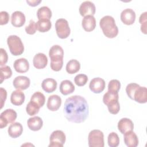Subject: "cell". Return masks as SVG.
<instances>
[{
	"instance_id": "cell-42",
	"label": "cell",
	"mask_w": 147,
	"mask_h": 147,
	"mask_svg": "<svg viewBox=\"0 0 147 147\" xmlns=\"http://www.w3.org/2000/svg\"><path fill=\"white\" fill-rule=\"evenodd\" d=\"M1 56H0V65H5L8 60V56L6 51L3 48H1Z\"/></svg>"
},
{
	"instance_id": "cell-39",
	"label": "cell",
	"mask_w": 147,
	"mask_h": 147,
	"mask_svg": "<svg viewBox=\"0 0 147 147\" xmlns=\"http://www.w3.org/2000/svg\"><path fill=\"white\" fill-rule=\"evenodd\" d=\"M25 31L29 34H33L36 33L37 30L36 22L33 20H30L29 21V24L25 27Z\"/></svg>"
},
{
	"instance_id": "cell-19",
	"label": "cell",
	"mask_w": 147,
	"mask_h": 147,
	"mask_svg": "<svg viewBox=\"0 0 147 147\" xmlns=\"http://www.w3.org/2000/svg\"><path fill=\"white\" fill-rule=\"evenodd\" d=\"M14 69L19 73H24L28 71L29 63L25 58H20L15 60L13 64Z\"/></svg>"
},
{
	"instance_id": "cell-36",
	"label": "cell",
	"mask_w": 147,
	"mask_h": 147,
	"mask_svg": "<svg viewBox=\"0 0 147 147\" xmlns=\"http://www.w3.org/2000/svg\"><path fill=\"white\" fill-rule=\"evenodd\" d=\"M140 85L135 83H129L127 85L126 87V92L127 95V96L131 99L133 100V96H134V93L137 89V88Z\"/></svg>"
},
{
	"instance_id": "cell-35",
	"label": "cell",
	"mask_w": 147,
	"mask_h": 147,
	"mask_svg": "<svg viewBox=\"0 0 147 147\" xmlns=\"http://www.w3.org/2000/svg\"><path fill=\"white\" fill-rule=\"evenodd\" d=\"M121 88V83L117 79L111 80L108 84V90L113 92H118Z\"/></svg>"
},
{
	"instance_id": "cell-24",
	"label": "cell",
	"mask_w": 147,
	"mask_h": 147,
	"mask_svg": "<svg viewBox=\"0 0 147 147\" xmlns=\"http://www.w3.org/2000/svg\"><path fill=\"white\" fill-rule=\"evenodd\" d=\"M41 87L48 93L53 92L57 87V82L52 78H46L41 83Z\"/></svg>"
},
{
	"instance_id": "cell-21",
	"label": "cell",
	"mask_w": 147,
	"mask_h": 147,
	"mask_svg": "<svg viewBox=\"0 0 147 147\" xmlns=\"http://www.w3.org/2000/svg\"><path fill=\"white\" fill-rule=\"evenodd\" d=\"M27 124L28 127L31 130L38 131L41 129L43 125V121L40 117L34 116L28 119Z\"/></svg>"
},
{
	"instance_id": "cell-8",
	"label": "cell",
	"mask_w": 147,
	"mask_h": 147,
	"mask_svg": "<svg viewBox=\"0 0 147 147\" xmlns=\"http://www.w3.org/2000/svg\"><path fill=\"white\" fill-rule=\"evenodd\" d=\"M79 10L80 15L85 17L89 15L93 16L95 13L96 7L93 2L90 1H86L80 4Z\"/></svg>"
},
{
	"instance_id": "cell-43",
	"label": "cell",
	"mask_w": 147,
	"mask_h": 147,
	"mask_svg": "<svg viewBox=\"0 0 147 147\" xmlns=\"http://www.w3.org/2000/svg\"><path fill=\"white\" fill-rule=\"evenodd\" d=\"M0 92H1V109H2L4 103L7 98V92H6V90L2 87H1Z\"/></svg>"
},
{
	"instance_id": "cell-22",
	"label": "cell",
	"mask_w": 147,
	"mask_h": 147,
	"mask_svg": "<svg viewBox=\"0 0 147 147\" xmlns=\"http://www.w3.org/2000/svg\"><path fill=\"white\" fill-rule=\"evenodd\" d=\"M8 134L11 138H17L20 136L23 131L22 125L19 122L12 123L8 128Z\"/></svg>"
},
{
	"instance_id": "cell-13",
	"label": "cell",
	"mask_w": 147,
	"mask_h": 147,
	"mask_svg": "<svg viewBox=\"0 0 147 147\" xmlns=\"http://www.w3.org/2000/svg\"><path fill=\"white\" fill-rule=\"evenodd\" d=\"M49 56L51 61H58L63 60V49L61 46L59 45H54L49 49Z\"/></svg>"
},
{
	"instance_id": "cell-15",
	"label": "cell",
	"mask_w": 147,
	"mask_h": 147,
	"mask_svg": "<svg viewBox=\"0 0 147 147\" xmlns=\"http://www.w3.org/2000/svg\"><path fill=\"white\" fill-rule=\"evenodd\" d=\"M61 104V98L57 95H52L49 96L47 103L48 109L52 111H57Z\"/></svg>"
},
{
	"instance_id": "cell-28",
	"label": "cell",
	"mask_w": 147,
	"mask_h": 147,
	"mask_svg": "<svg viewBox=\"0 0 147 147\" xmlns=\"http://www.w3.org/2000/svg\"><path fill=\"white\" fill-rule=\"evenodd\" d=\"M118 92L110 91L108 90L103 96V102L106 105H107L111 102L118 100Z\"/></svg>"
},
{
	"instance_id": "cell-40",
	"label": "cell",
	"mask_w": 147,
	"mask_h": 147,
	"mask_svg": "<svg viewBox=\"0 0 147 147\" xmlns=\"http://www.w3.org/2000/svg\"><path fill=\"white\" fill-rule=\"evenodd\" d=\"M63 65V60L58 61H51V68L54 71H60Z\"/></svg>"
},
{
	"instance_id": "cell-12",
	"label": "cell",
	"mask_w": 147,
	"mask_h": 147,
	"mask_svg": "<svg viewBox=\"0 0 147 147\" xmlns=\"http://www.w3.org/2000/svg\"><path fill=\"white\" fill-rule=\"evenodd\" d=\"M118 129L122 134L133 131L134 124L131 119L127 118H122L118 122Z\"/></svg>"
},
{
	"instance_id": "cell-30",
	"label": "cell",
	"mask_w": 147,
	"mask_h": 147,
	"mask_svg": "<svg viewBox=\"0 0 147 147\" xmlns=\"http://www.w3.org/2000/svg\"><path fill=\"white\" fill-rule=\"evenodd\" d=\"M30 101L37 105L40 107H41L43 106V105L45 103V97L42 92L40 91H37V92H35L32 95L30 98Z\"/></svg>"
},
{
	"instance_id": "cell-10",
	"label": "cell",
	"mask_w": 147,
	"mask_h": 147,
	"mask_svg": "<svg viewBox=\"0 0 147 147\" xmlns=\"http://www.w3.org/2000/svg\"><path fill=\"white\" fill-rule=\"evenodd\" d=\"M121 20L125 25H130L133 24L136 20L135 11L130 8L124 9L121 13Z\"/></svg>"
},
{
	"instance_id": "cell-16",
	"label": "cell",
	"mask_w": 147,
	"mask_h": 147,
	"mask_svg": "<svg viewBox=\"0 0 147 147\" xmlns=\"http://www.w3.org/2000/svg\"><path fill=\"white\" fill-rule=\"evenodd\" d=\"M48 63L47 56L42 53H38L34 55L33 59V64L37 69H42L46 67Z\"/></svg>"
},
{
	"instance_id": "cell-20",
	"label": "cell",
	"mask_w": 147,
	"mask_h": 147,
	"mask_svg": "<svg viewBox=\"0 0 147 147\" xmlns=\"http://www.w3.org/2000/svg\"><path fill=\"white\" fill-rule=\"evenodd\" d=\"M82 25L85 31H92L96 26V20L95 17L91 15L85 16L82 21Z\"/></svg>"
},
{
	"instance_id": "cell-9",
	"label": "cell",
	"mask_w": 147,
	"mask_h": 147,
	"mask_svg": "<svg viewBox=\"0 0 147 147\" xmlns=\"http://www.w3.org/2000/svg\"><path fill=\"white\" fill-rule=\"evenodd\" d=\"M105 86L106 83L105 80L100 78H93L89 84L90 90L96 94L102 92L105 88Z\"/></svg>"
},
{
	"instance_id": "cell-38",
	"label": "cell",
	"mask_w": 147,
	"mask_h": 147,
	"mask_svg": "<svg viewBox=\"0 0 147 147\" xmlns=\"http://www.w3.org/2000/svg\"><path fill=\"white\" fill-rule=\"evenodd\" d=\"M146 14L147 12L145 11L142 13L139 18V22L141 24V30L144 34H146Z\"/></svg>"
},
{
	"instance_id": "cell-33",
	"label": "cell",
	"mask_w": 147,
	"mask_h": 147,
	"mask_svg": "<svg viewBox=\"0 0 147 147\" xmlns=\"http://www.w3.org/2000/svg\"><path fill=\"white\" fill-rule=\"evenodd\" d=\"M40 107L34 102L30 101L26 105V111L28 115L32 116L38 113Z\"/></svg>"
},
{
	"instance_id": "cell-6",
	"label": "cell",
	"mask_w": 147,
	"mask_h": 147,
	"mask_svg": "<svg viewBox=\"0 0 147 147\" xmlns=\"http://www.w3.org/2000/svg\"><path fill=\"white\" fill-rule=\"evenodd\" d=\"M65 134L60 130L53 131L49 137V147H63L65 142Z\"/></svg>"
},
{
	"instance_id": "cell-14",
	"label": "cell",
	"mask_w": 147,
	"mask_h": 147,
	"mask_svg": "<svg viewBox=\"0 0 147 147\" xmlns=\"http://www.w3.org/2000/svg\"><path fill=\"white\" fill-rule=\"evenodd\" d=\"M133 100L140 103H145L147 102V89L145 87L139 86L136 90Z\"/></svg>"
},
{
	"instance_id": "cell-3",
	"label": "cell",
	"mask_w": 147,
	"mask_h": 147,
	"mask_svg": "<svg viewBox=\"0 0 147 147\" xmlns=\"http://www.w3.org/2000/svg\"><path fill=\"white\" fill-rule=\"evenodd\" d=\"M7 43L10 53L14 56L21 55L24 51V46L21 39L16 35H10L7 38Z\"/></svg>"
},
{
	"instance_id": "cell-26",
	"label": "cell",
	"mask_w": 147,
	"mask_h": 147,
	"mask_svg": "<svg viewBox=\"0 0 147 147\" xmlns=\"http://www.w3.org/2000/svg\"><path fill=\"white\" fill-rule=\"evenodd\" d=\"M36 29L40 32H46L48 31L52 26L51 22L48 19H41L36 22Z\"/></svg>"
},
{
	"instance_id": "cell-41",
	"label": "cell",
	"mask_w": 147,
	"mask_h": 147,
	"mask_svg": "<svg viewBox=\"0 0 147 147\" xmlns=\"http://www.w3.org/2000/svg\"><path fill=\"white\" fill-rule=\"evenodd\" d=\"M9 20V14L6 11L0 12V24L1 25H5L8 23Z\"/></svg>"
},
{
	"instance_id": "cell-29",
	"label": "cell",
	"mask_w": 147,
	"mask_h": 147,
	"mask_svg": "<svg viewBox=\"0 0 147 147\" xmlns=\"http://www.w3.org/2000/svg\"><path fill=\"white\" fill-rule=\"evenodd\" d=\"M37 16L38 20L48 19L49 20L52 17V11L51 9L46 6L40 7L37 11Z\"/></svg>"
},
{
	"instance_id": "cell-27",
	"label": "cell",
	"mask_w": 147,
	"mask_h": 147,
	"mask_svg": "<svg viewBox=\"0 0 147 147\" xmlns=\"http://www.w3.org/2000/svg\"><path fill=\"white\" fill-rule=\"evenodd\" d=\"M66 71L69 74H73L78 72L80 68V64L76 59H71L66 64Z\"/></svg>"
},
{
	"instance_id": "cell-1",
	"label": "cell",
	"mask_w": 147,
	"mask_h": 147,
	"mask_svg": "<svg viewBox=\"0 0 147 147\" xmlns=\"http://www.w3.org/2000/svg\"><path fill=\"white\" fill-rule=\"evenodd\" d=\"M88 105L84 97L73 95L65 100L64 114L68 121L77 123L83 122L88 117Z\"/></svg>"
},
{
	"instance_id": "cell-11",
	"label": "cell",
	"mask_w": 147,
	"mask_h": 147,
	"mask_svg": "<svg viewBox=\"0 0 147 147\" xmlns=\"http://www.w3.org/2000/svg\"><path fill=\"white\" fill-rule=\"evenodd\" d=\"M30 83L29 78L25 76H18L14 78L13 82V84L14 88L17 90H26Z\"/></svg>"
},
{
	"instance_id": "cell-17",
	"label": "cell",
	"mask_w": 147,
	"mask_h": 147,
	"mask_svg": "<svg viewBox=\"0 0 147 147\" xmlns=\"http://www.w3.org/2000/svg\"><path fill=\"white\" fill-rule=\"evenodd\" d=\"M25 16L21 11H15L11 14V22L15 27H21L25 22Z\"/></svg>"
},
{
	"instance_id": "cell-32",
	"label": "cell",
	"mask_w": 147,
	"mask_h": 147,
	"mask_svg": "<svg viewBox=\"0 0 147 147\" xmlns=\"http://www.w3.org/2000/svg\"><path fill=\"white\" fill-rule=\"evenodd\" d=\"M1 70V83H2L4 79H7L10 78L12 75V71L10 67L8 65H5L0 68Z\"/></svg>"
},
{
	"instance_id": "cell-23",
	"label": "cell",
	"mask_w": 147,
	"mask_h": 147,
	"mask_svg": "<svg viewBox=\"0 0 147 147\" xmlns=\"http://www.w3.org/2000/svg\"><path fill=\"white\" fill-rule=\"evenodd\" d=\"M25 100V94L20 90H16L12 92L10 96V101L15 106L21 105Z\"/></svg>"
},
{
	"instance_id": "cell-5",
	"label": "cell",
	"mask_w": 147,
	"mask_h": 147,
	"mask_svg": "<svg viewBox=\"0 0 147 147\" xmlns=\"http://www.w3.org/2000/svg\"><path fill=\"white\" fill-rule=\"evenodd\" d=\"M55 29L58 37L63 39L67 38L71 32L68 22L64 18H59L56 20Z\"/></svg>"
},
{
	"instance_id": "cell-25",
	"label": "cell",
	"mask_w": 147,
	"mask_h": 147,
	"mask_svg": "<svg viewBox=\"0 0 147 147\" xmlns=\"http://www.w3.org/2000/svg\"><path fill=\"white\" fill-rule=\"evenodd\" d=\"M59 89L63 95H67L74 91L75 86L71 81L69 80H64L61 82Z\"/></svg>"
},
{
	"instance_id": "cell-44",
	"label": "cell",
	"mask_w": 147,
	"mask_h": 147,
	"mask_svg": "<svg viewBox=\"0 0 147 147\" xmlns=\"http://www.w3.org/2000/svg\"><path fill=\"white\" fill-rule=\"evenodd\" d=\"M41 2V0H32V1L26 0V2L29 4V5L31 6H36L38 5Z\"/></svg>"
},
{
	"instance_id": "cell-7",
	"label": "cell",
	"mask_w": 147,
	"mask_h": 147,
	"mask_svg": "<svg viewBox=\"0 0 147 147\" xmlns=\"http://www.w3.org/2000/svg\"><path fill=\"white\" fill-rule=\"evenodd\" d=\"M17 113L11 109H7L2 111L0 115V127H6L8 123H12L16 119Z\"/></svg>"
},
{
	"instance_id": "cell-2",
	"label": "cell",
	"mask_w": 147,
	"mask_h": 147,
	"mask_svg": "<svg viewBox=\"0 0 147 147\" xmlns=\"http://www.w3.org/2000/svg\"><path fill=\"white\" fill-rule=\"evenodd\" d=\"M99 25L105 36L108 38H114L118 34V28L114 18L111 16H105L99 21Z\"/></svg>"
},
{
	"instance_id": "cell-18",
	"label": "cell",
	"mask_w": 147,
	"mask_h": 147,
	"mask_svg": "<svg viewBox=\"0 0 147 147\" xmlns=\"http://www.w3.org/2000/svg\"><path fill=\"white\" fill-rule=\"evenodd\" d=\"M123 134V140L126 146L128 147H136L138 145V137L134 131H128Z\"/></svg>"
},
{
	"instance_id": "cell-31",
	"label": "cell",
	"mask_w": 147,
	"mask_h": 147,
	"mask_svg": "<svg viewBox=\"0 0 147 147\" xmlns=\"http://www.w3.org/2000/svg\"><path fill=\"white\" fill-rule=\"evenodd\" d=\"M108 145L110 147H117L119 144V138L115 132L110 133L107 137Z\"/></svg>"
},
{
	"instance_id": "cell-4",
	"label": "cell",
	"mask_w": 147,
	"mask_h": 147,
	"mask_svg": "<svg viewBox=\"0 0 147 147\" xmlns=\"http://www.w3.org/2000/svg\"><path fill=\"white\" fill-rule=\"evenodd\" d=\"M88 142L90 147H103L104 135L103 132L97 129L91 130L88 134Z\"/></svg>"
},
{
	"instance_id": "cell-37",
	"label": "cell",
	"mask_w": 147,
	"mask_h": 147,
	"mask_svg": "<svg viewBox=\"0 0 147 147\" xmlns=\"http://www.w3.org/2000/svg\"><path fill=\"white\" fill-rule=\"evenodd\" d=\"M107 106L109 111L113 114H117L120 110V105L118 100L109 103V105H107Z\"/></svg>"
},
{
	"instance_id": "cell-34",
	"label": "cell",
	"mask_w": 147,
	"mask_h": 147,
	"mask_svg": "<svg viewBox=\"0 0 147 147\" xmlns=\"http://www.w3.org/2000/svg\"><path fill=\"white\" fill-rule=\"evenodd\" d=\"M88 81V77L86 75L80 74L77 75L74 78V82L75 84L78 86H84Z\"/></svg>"
}]
</instances>
